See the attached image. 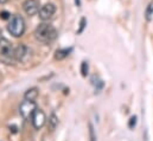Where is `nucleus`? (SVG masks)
<instances>
[{"label": "nucleus", "mask_w": 153, "mask_h": 141, "mask_svg": "<svg viewBox=\"0 0 153 141\" xmlns=\"http://www.w3.org/2000/svg\"><path fill=\"white\" fill-rule=\"evenodd\" d=\"M35 37L40 43L49 44L57 38V30L51 24L43 23L37 26V29L35 31Z\"/></svg>", "instance_id": "nucleus-1"}, {"label": "nucleus", "mask_w": 153, "mask_h": 141, "mask_svg": "<svg viewBox=\"0 0 153 141\" xmlns=\"http://www.w3.org/2000/svg\"><path fill=\"white\" fill-rule=\"evenodd\" d=\"M14 61V49L12 44L5 38H0V62L5 64H13Z\"/></svg>", "instance_id": "nucleus-2"}, {"label": "nucleus", "mask_w": 153, "mask_h": 141, "mask_svg": "<svg viewBox=\"0 0 153 141\" xmlns=\"http://www.w3.org/2000/svg\"><path fill=\"white\" fill-rule=\"evenodd\" d=\"M7 30L13 37H22L25 32V22L23 17L18 14L13 16L7 25Z\"/></svg>", "instance_id": "nucleus-3"}, {"label": "nucleus", "mask_w": 153, "mask_h": 141, "mask_svg": "<svg viewBox=\"0 0 153 141\" xmlns=\"http://www.w3.org/2000/svg\"><path fill=\"white\" fill-rule=\"evenodd\" d=\"M36 109H37V105L35 101L25 100L22 102V105L19 107V113L24 120H29V119H31V116Z\"/></svg>", "instance_id": "nucleus-4"}, {"label": "nucleus", "mask_w": 153, "mask_h": 141, "mask_svg": "<svg viewBox=\"0 0 153 141\" xmlns=\"http://www.w3.org/2000/svg\"><path fill=\"white\" fill-rule=\"evenodd\" d=\"M31 56V50L25 44H19L14 49V58L18 62H26Z\"/></svg>", "instance_id": "nucleus-5"}, {"label": "nucleus", "mask_w": 153, "mask_h": 141, "mask_svg": "<svg viewBox=\"0 0 153 141\" xmlns=\"http://www.w3.org/2000/svg\"><path fill=\"white\" fill-rule=\"evenodd\" d=\"M31 121H32V125L36 129H40L45 122H46V116H45V113L42 110V109H36L35 113L32 114L31 116Z\"/></svg>", "instance_id": "nucleus-6"}, {"label": "nucleus", "mask_w": 153, "mask_h": 141, "mask_svg": "<svg viewBox=\"0 0 153 141\" xmlns=\"http://www.w3.org/2000/svg\"><path fill=\"white\" fill-rule=\"evenodd\" d=\"M55 12H56V6L53 5V4H45L44 6H42L40 8H39V18L42 19V20H49V19H51L52 18V16L55 14Z\"/></svg>", "instance_id": "nucleus-7"}, {"label": "nucleus", "mask_w": 153, "mask_h": 141, "mask_svg": "<svg viewBox=\"0 0 153 141\" xmlns=\"http://www.w3.org/2000/svg\"><path fill=\"white\" fill-rule=\"evenodd\" d=\"M23 8L27 16H35L39 12V1L38 0H26L23 4Z\"/></svg>", "instance_id": "nucleus-8"}, {"label": "nucleus", "mask_w": 153, "mask_h": 141, "mask_svg": "<svg viewBox=\"0 0 153 141\" xmlns=\"http://www.w3.org/2000/svg\"><path fill=\"white\" fill-rule=\"evenodd\" d=\"M37 97H38V88H36V87L30 88V89H29V90H26V91H25V94H24V100L35 101Z\"/></svg>", "instance_id": "nucleus-9"}, {"label": "nucleus", "mask_w": 153, "mask_h": 141, "mask_svg": "<svg viewBox=\"0 0 153 141\" xmlns=\"http://www.w3.org/2000/svg\"><path fill=\"white\" fill-rule=\"evenodd\" d=\"M73 51V47H65V49H59L56 51L55 53V58L58 59V61H62L64 59L65 57H68L70 55V52Z\"/></svg>", "instance_id": "nucleus-10"}, {"label": "nucleus", "mask_w": 153, "mask_h": 141, "mask_svg": "<svg viewBox=\"0 0 153 141\" xmlns=\"http://www.w3.org/2000/svg\"><path fill=\"white\" fill-rule=\"evenodd\" d=\"M58 126V117L56 114H51L50 117H49V121H48V128L50 132H53Z\"/></svg>", "instance_id": "nucleus-11"}, {"label": "nucleus", "mask_w": 153, "mask_h": 141, "mask_svg": "<svg viewBox=\"0 0 153 141\" xmlns=\"http://www.w3.org/2000/svg\"><path fill=\"white\" fill-rule=\"evenodd\" d=\"M145 18L147 22H151L153 18V0L147 5L146 11H145Z\"/></svg>", "instance_id": "nucleus-12"}, {"label": "nucleus", "mask_w": 153, "mask_h": 141, "mask_svg": "<svg viewBox=\"0 0 153 141\" xmlns=\"http://www.w3.org/2000/svg\"><path fill=\"white\" fill-rule=\"evenodd\" d=\"M88 71H89V65H88V63H87V62H82V64H81V73H82V76L85 77V76L88 75Z\"/></svg>", "instance_id": "nucleus-13"}, {"label": "nucleus", "mask_w": 153, "mask_h": 141, "mask_svg": "<svg viewBox=\"0 0 153 141\" xmlns=\"http://www.w3.org/2000/svg\"><path fill=\"white\" fill-rule=\"evenodd\" d=\"M89 138H90V141H96V135H95L94 127L91 123H89Z\"/></svg>", "instance_id": "nucleus-14"}, {"label": "nucleus", "mask_w": 153, "mask_h": 141, "mask_svg": "<svg viewBox=\"0 0 153 141\" xmlns=\"http://www.w3.org/2000/svg\"><path fill=\"white\" fill-rule=\"evenodd\" d=\"M85 23H87L85 18H82V19H81V23H79V29H78V31H77L78 35L83 32V30H84V27H85Z\"/></svg>", "instance_id": "nucleus-15"}, {"label": "nucleus", "mask_w": 153, "mask_h": 141, "mask_svg": "<svg viewBox=\"0 0 153 141\" xmlns=\"http://www.w3.org/2000/svg\"><path fill=\"white\" fill-rule=\"evenodd\" d=\"M135 125H137V117H135V116H132V117L129 119L128 127H129V128H134V127H135Z\"/></svg>", "instance_id": "nucleus-16"}, {"label": "nucleus", "mask_w": 153, "mask_h": 141, "mask_svg": "<svg viewBox=\"0 0 153 141\" xmlns=\"http://www.w3.org/2000/svg\"><path fill=\"white\" fill-rule=\"evenodd\" d=\"M10 16H11V14H10L7 11H2V12H0V18H1V19H8Z\"/></svg>", "instance_id": "nucleus-17"}, {"label": "nucleus", "mask_w": 153, "mask_h": 141, "mask_svg": "<svg viewBox=\"0 0 153 141\" xmlns=\"http://www.w3.org/2000/svg\"><path fill=\"white\" fill-rule=\"evenodd\" d=\"M8 0H0V5H4V4H6Z\"/></svg>", "instance_id": "nucleus-18"}]
</instances>
